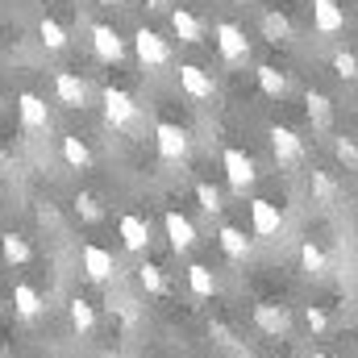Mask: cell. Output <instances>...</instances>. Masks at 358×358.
Listing matches in <instances>:
<instances>
[{
	"instance_id": "obj_1",
	"label": "cell",
	"mask_w": 358,
	"mask_h": 358,
	"mask_svg": "<svg viewBox=\"0 0 358 358\" xmlns=\"http://www.w3.org/2000/svg\"><path fill=\"white\" fill-rule=\"evenodd\" d=\"M104 117H108V125L129 129V125L138 121V104H134V96L121 92V88H104Z\"/></svg>"
},
{
	"instance_id": "obj_2",
	"label": "cell",
	"mask_w": 358,
	"mask_h": 358,
	"mask_svg": "<svg viewBox=\"0 0 358 358\" xmlns=\"http://www.w3.org/2000/svg\"><path fill=\"white\" fill-rule=\"evenodd\" d=\"M134 50H138V59H142L146 67L171 63V46H167V38L155 34V29H138V34H134Z\"/></svg>"
},
{
	"instance_id": "obj_3",
	"label": "cell",
	"mask_w": 358,
	"mask_h": 358,
	"mask_svg": "<svg viewBox=\"0 0 358 358\" xmlns=\"http://www.w3.org/2000/svg\"><path fill=\"white\" fill-rule=\"evenodd\" d=\"M213 34H217V46H221V59H225V63H246L250 42H246V34H242L234 21H221Z\"/></svg>"
},
{
	"instance_id": "obj_4",
	"label": "cell",
	"mask_w": 358,
	"mask_h": 358,
	"mask_svg": "<svg viewBox=\"0 0 358 358\" xmlns=\"http://www.w3.org/2000/svg\"><path fill=\"white\" fill-rule=\"evenodd\" d=\"M155 142H159V155H163L167 163H179V159L187 155V129H183V125L163 121V125L155 129Z\"/></svg>"
},
{
	"instance_id": "obj_5",
	"label": "cell",
	"mask_w": 358,
	"mask_h": 358,
	"mask_svg": "<svg viewBox=\"0 0 358 358\" xmlns=\"http://www.w3.org/2000/svg\"><path fill=\"white\" fill-rule=\"evenodd\" d=\"M271 150H275L279 167H292V163L304 159V142H300L287 125H275V129H271Z\"/></svg>"
},
{
	"instance_id": "obj_6",
	"label": "cell",
	"mask_w": 358,
	"mask_h": 358,
	"mask_svg": "<svg viewBox=\"0 0 358 358\" xmlns=\"http://www.w3.org/2000/svg\"><path fill=\"white\" fill-rule=\"evenodd\" d=\"M179 88L187 92L192 100H213L217 84H213V76H208L204 67H196V63H183V67H179Z\"/></svg>"
},
{
	"instance_id": "obj_7",
	"label": "cell",
	"mask_w": 358,
	"mask_h": 358,
	"mask_svg": "<svg viewBox=\"0 0 358 358\" xmlns=\"http://www.w3.org/2000/svg\"><path fill=\"white\" fill-rule=\"evenodd\" d=\"M221 163H225V176H229V187H234V192H246V187L255 183V163H250V155H242V150L229 146Z\"/></svg>"
},
{
	"instance_id": "obj_8",
	"label": "cell",
	"mask_w": 358,
	"mask_h": 358,
	"mask_svg": "<svg viewBox=\"0 0 358 358\" xmlns=\"http://www.w3.org/2000/svg\"><path fill=\"white\" fill-rule=\"evenodd\" d=\"M92 46H96V55L104 63H121L125 59V42H121V34L113 25H92Z\"/></svg>"
},
{
	"instance_id": "obj_9",
	"label": "cell",
	"mask_w": 358,
	"mask_h": 358,
	"mask_svg": "<svg viewBox=\"0 0 358 358\" xmlns=\"http://www.w3.org/2000/svg\"><path fill=\"white\" fill-rule=\"evenodd\" d=\"M250 225H255V234H259V238H275V234H279V225H283L279 204H271V200H255V204H250Z\"/></svg>"
},
{
	"instance_id": "obj_10",
	"label": "cell",
	"mask_w": 358,
	"mask_h": 358,
	"mask_svg": "<svg viewBox=\"0 0 358 358\" xmlns=\"http://www.w3.org/2000/svg\"><path fill=\"white\" fill-rule=\"evenodd\" d=\"M17 108H21V121H25L29 129H46V125H50V108H46L42 96L21 92V96H17Z\"/></svg>"
},
{
	"instance_id": "obj_11",
	"label": "cell",
	"mask_w": 358,
	"mask_h": 358,
	"mask_svg": "<svg viewBox=\"0 0 358 358\" xmlns=\"http://www.w3.org/2000/svg\"><path fill=\"white\" fill-rule=\"evenodd\" d=\"M163 225H167V238H171V250H192L196 246V229H192V221L183 217V213H167L163 217Z\"/></svg>"
},
{
	"instance_id": "obj_12",
	"label": "cell",
	"mask_w": 358,
	"mask_h": 358,
	"mask_svg": "<svg viewBox=\"0 0 358 358\" xmlns=\"http://www.w3.org/2000/svg\"><path fill=\"white\" fill-rule=\"evenodd\" d=\"M84 271H88V279H96V283H104L113 271H117V263H113V255L104 250V246H96V242H88L84 246Z\"/></svg>"
},
{
	"instance_id": "obj_13",
	"label": "cell",
	"mask_w": 358,
	"mask_h": 358,
	"mask_svg": "<svg viewBox=\"0 0 358 358\" xmlns=\"http://www.w3.org/2000/svg\"><path fill=\"white\" fill-rule=\"evenodd\" d=\"M313 25L321 34H338L346 25V13L338 8V0H313Z\"/></svg>"
},
{
	"instance_id": "obj_14",
	"label": "cell",
	"mask_w": 358,
	"mask_h": 358,
	"mask_svg": "<svg viewBox=\"0 0 358 358\" xmlns=\"http://www.w3.org/2000/svg\"><path fill=\"white\" fill-rule=\"evenodd\" d=\"M55 96H59L67 108H84V100H88L84 80H80V76H71V71H59V76H55Z\"/></svg>"
},
{
	"instance_id": "obj_15",
	"label": "cell",
	"mask_w": 358,
	"mask_h": 358,
	"mask_svg": "<svg viewBox=\"0 0 358 358\" xmlns=\"http://www.w3.org/2000/svg\"><path fill=\"white\" fill-rule=\"evenodd\" d=\"M171 29L179 34V42H187V46L204 42V25H200V17L187 13V8H176V13H171Z\"/></svg>"
},
{
	"instance_id": "obj_16",
	"label": "cell",
	"mask_w": 358,
	"mask_h": 358,
	"mask_svg": "<svg viewBox=\"0 0 358 358\" xmlns=\"http://www.w3.org/2000/svg\"><path fill=\"white\" fill-rule=\"evenodd\" d=\"M121 242L129 246V250H146L150 246V225L142 221V217H121Z\"/></svg>"
},
{
	"instance_id": "obj_17",
	"label": "cell",
	"mask_w": 358,
	"mask_h": 358,
	"mask_svg": "<svg viewBox=\"0 0 358 358\" xmlns=\"http://www.w3.org/2000/svg\"><path fill=\"white\" fill-rule=\"evenodd\" d=\"M221 250H225L229 259H246V255H250V238H246L238 225H225V229H221Z\"/></svg>"
},
{
	"instance_id": "obj_18",
	"label": "cell",
	"mask_w": 358,
	"mask_h": 358,
	"mask_svg": "<svg viewBox=\"0 0 358 358\" xmlns=\"http://www.w3.org/2000/svg\"><path fill=\"white\" fill-rule=\"evenodd\" d=\"M255 321H259V329H267V334H283V329H287V313L275 308V304H259V308H255Z\"/></svg>"
},
{
	"instance_id": "obj_19",
	"label": "cell",
	"mask_w": 358,
	"mask_h": 358,
	"mask_svg": "<svg viewBox=\"0 0 358 358\" xmlns=\"http://www.w3.org/2000/svg\"><path fill=\"white\" fill-rule=\"evenodd\" d=\"M187 287H192L200 300H208V296L217 292V279H213V271H208V267H200V263H196V267H187Z\"/></svg>"
},
{
	"instance_id": "obj_20",
	"label": "cell",
	"mask_w": 358,
	"mask_h": 358,
	"mask_svg": "<svg viewBox=\"0 0 358 358\" xmlns=\"http://www.w3.org/2000/svg\"><path fill=\"white\" fill-rule=\"evenodd\" d=\"M0 250H4V259H8L13 267L29 263V242H25V238H17V234H4V238H0Z\"/></svg>"
},
{
	"instance_id": "obj_21",
	"label": "cell",
	"mask_w": 358,
	"mask_h": 358,
	"mask_svg": "<svg viewBox=\"0 0 358 358\" xmlns=\"http://www.w3.org/2000/svg\"><path fill=\"white\" fill-rule=\"evenodd\" d=\"M13 304H17L21 317H34V313L42 308V296H38L29 283H17V287H13Z\"/></svg>"
},
{
	"instance_id": "obj_22",
	"label": "cell",
	"mask_w": 358,
	"mask_h": 358,
	"mask_svg": "<svg viewBox=\"0 0 358 358\" xmlns=\"http://www.w3.org/2000/svg\"><path fill=\"white\" fill-rule=\"evenodd\" d=\"M300 263H304L308 275H325V250H321L317 242H304V246H300Z\"/></svg>"
},
{
	"instance_id": "obj_23",
	"label": "cell",
	"mask_w": 358,
	"mask_h": 358,
	"mask_svg": "<svg viewBox=\"0 0 358 358\" xmlns=\"http://www.w3.org/2000/svg\"><path fill=\"white\" fill-rule=\"evenodd\" d=\"M67 317H71V325H76L80 334H88L92 325H96V313H92V304H88V300H71Z\"/></svg>"
},
{
	"instance_id": "obj_24",
	"label": "cell",
	"mask_w": 358,
	"mask_h": 358,
	"mask_svg": "<svg viewBox=\"0 0 358 358\" xmlns=\"http://www.w3.org/2000/svg\"><path fill=\"white\" fill-rule=\"evenodd\" d=\"M63 159H67L71 167H80V171H84V167H88V163H92L88 146H84L80 138H63Z\"/></svg>"
},
{
	"instance_id": "obj_25",
	"label": "cell",
	"mask_w": 358,
	"mask_h": 358,
	"mask_svg": "<svg viewBox=\"0 0 358 358\" xmlns=\"http://www.w3.org/2000/svg\"><path fill=\"white\" fill-rule=\"evenodd\" d=\"M308 117H313V125H321V129H325V125H329V117H334V113H329V96L308 92Z\"/></svg>"
},
{
	"instance_id": "obj_26",
	"label": "cell",
	"mask_w": 358,
	"mask_h": 358,
	"mask_svg": "<svg viewBox=\"0 0 358 358\" xmlns=\"http://www.w3.org/2000/svg\"><path fill=\"white\" fill-rule=\"evenodd\" d=\"M259 88L267 92V96H283V92H287V80H283L275 67H267V63H263V67H259Z\"/></svg>"
},
{
	"instance_id": "obj_27",
	"label": "cell",
	"mask_w": 358,
	"mask_h": 358,
	"mask_svg": "<svg viewBox=\"0 0 358 358\" xmlns=\"http://www.w3.org/2000/svg\"><path fill=\"white\" fill-rule=\"evenodd\" d=\"M263 29H267L271 42H287V34H292V25H287L283 13H267V17H263Z\"/></svg>"
},
{
	"instance_id": "obj_28",
	"label": "cell",
	"mask_w": 358,
	"mask_h": 358,
	"mask_svg": "<svg viewBox=\"0 0 358 358\" xmlns=\"http://www.w3.org/2000/svg\"><path fill=\"white\" fill-rule=\"evenodd\" d=\"M42 42H46L50 50H63V46H67V29H63L59 21L46 17V21H42Z\"/></svg>"
},
{
	"instance_id": "obj_29",
	"label": "cell",
	"mask_w": 358,
	"mask_h": 358,
	"mask_svg": "<svg viewBox=\"0 0 358 358\" xmlns=\"http://www.w3.org/2000/svg\"><path fill=\"white\" fill-rule=\"evenodd\" d=\"M334 71H338L342 80H355L358 76V59L350 55V50H338V55H334Z\"/></svg>"
},
{
	"instance_id": "obj_30",
	"label": "cell",
	"mask_w": 358,
	"mask_h": 358,
	"mask_svg": "<svg viewBox=\"0 0 358 358\" xmlns=\"http://www.w3.org/2000/svg\"><path fill=\"white\" fill-rule=\"evenodd\" d=\"M138 279H142V287H146V292H163V287H167V279H163V271L155 267V263H146V267L138 271Z\"/></svg>"
},
{
	"instance_id": "obj_31",
	"label": "cell",
	"mask_w": 358,
	"mask_h": 358,
	"mask_svg": "<svg viewBox=\"0 0 358 358\" xmlns=\"http://www.w3.org/2000/svg\"><path fill=\"white\" fill-rule=\"evenodd\" d=\"M196 200H200V208H204V213H221V196H217V187L196 183Z\"/></svg>"
},
{
	"instance_id": "obj_32",
	"label": "cell",
	"mask_w": 358,
	"mask_h": 358,
	"mask_svg": "<svg viewBox=\"0 0 358 358\" xmlns=\"http://www.w3.org/2000/svg\"><path fill=\"white\" fill-rule=\"evenodd\" d=\"M76 213H80L84 221H100V204H96V196L80 192V200H76Z\"/></svg>"
},
{
	"instance_id": "obj_33",
	"label": "cell",
	"mask_w": 358,
	"mask_h": 358,
	"mask_svg": "<svg viewBox=\"0 0 358 358\" xmlns=\"http://www.w3.org/2000/svg\"><path fill=\"white\" fill-rule=\"evenodd\" d=\"M313 192H317V200H334V179L325 171H313Z\"/></svg>"
},
{
	"instance_id": "obj_34",
	"label": "cell",
	"mask_w": 358,
	"mask_h": 358,
	"mask_svg": "<svg viewBox=\"0 0 358 358\" xmlns=\"http://www.w3.org/2000/svg\"><path fill=\"white\" fill-rule=\"evenodd\" d=\"M338 159H342L346 167H358V146L350 138H338Z\"/></svg>"
},
{
	"instance_id": "obj_35",
	"label": "cell",
	"mask_w": 358,
	"mask_h": 358,
	"mask_svg": "<svg viewBox=\"0 0 358 358\" xmlns=\"http://www.w3.org/2000/svg\"><path fill=\"white\" fill-rule=\"evenodd\" d=\"M304 321H308V329H313V334H321V329L329 325V317H325L317 304H313V308H304Z\"/></svg>"
},
{
	"instance_id": "obj_36",
	"label": "cell",
	"mask_w": 358,
	"mask_h": 358,
	"mask_svg": "<svg viewBox=\"0 0 358 358\" xmlns=\"http://www.w3.org/2000/svg\"><path fill=\"white\" fill-rule=\"evenodd\" d=\"M146 4H150V8H167L171 0H146Z\"/></svg>"
},
{
	"instance_id": "obj_37",
	"label": "cell",
	"mask_w": 358,
	"mask_h": 358,
	"mask_svg": "<svg viewBox=\"0 0 358 358\" xmlns=\"http://www.w3.org/2000/svg\"><path fill=\"white\" fill-rule=\"evenodd\" d=\"M313 358H334V355H313Z\"/></svg>"
},
{
	"instance_id": "obj_38",
	"label": "cell",
	"mask_w": 358,
	"mask_h": 358,
	"mask_svg": "<svg viewBox=\"0 0 358 358\" xmlns=\"http://www.w3.org/2000/svg\"><path fill=\"white\" fill-rule=\"evenodd\" d=\"M355 208H358V192H355Z\"/></svg>"
},
{
	"instance_id": "obj_39",
	"label": "cell",
	"mask_w": 358,
	"mask_h": 358,
	"mask_svg": "<svg viewBox=\"0 0 358 358\" xmlns=\"http://www.w3.org/2000/svg\"><path fill=\"white\" fill-rule=\"evenodd\" d=\"M100 4H113V0H100Z\"/></svg>"
},
{
	"instance_id": "obj_40",
	"label": "cell",
	"mask_w": 358,
	"mask_h": 358,
	"mask_svg": "<svg viewBox=\"0 0 358 358\" xmlns=\"http://www.w3.org/2000/svg\"><path fill=\"white\" fill-rule=\"evenodd\" d=\"M355 346H358V334H355Z\"/></svg>"
},
{
	"instance_id": "obj_41",
	"label": "cell",
	"mask_w": 358,
	"mask_h": 358,
	"mask_svg": "<svg viewBox=\"0 0 358 358\" xmlns=\"http://www.w3.org/2000/svg\"><path fill=\"white\" fill-rule=\"evenodd\" d=\"M42 4H50V0H42Z\"/></svg>"
}]
</instances>
